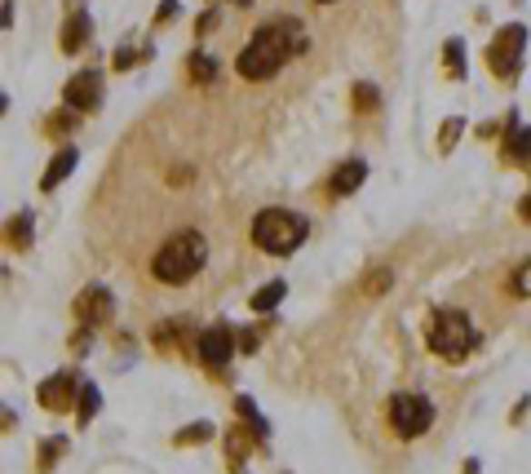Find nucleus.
I'll use <instances>...</instances> for the list:
<instances>
[{
  "instance_id": "f257e3e1",
  "label": "nucleus",
  "mask_w": 531,
  "mask_h": 474,
  "mask_svg": "<svg viewBox=\"0 0 531 474\" xmlns=\"http://www.w3.org/2000/svg\"><path fill=\"white\" fill-rule=\"evenodd\" d=\"M306 27H301L297 18H270L262 23L253 40L239 49V58H235V71L244 76V80H270L275 71L284 67V63H293L297 54H306Z\"/></svg>"
},
{
  "instance_id": "f03ea898",
  "label": "nucleus",
  "mask_w": 531,
  "mask_h": 474,
  "mask_svg": "<svg viewBox=\"0 0 531 474\" xmlns=\"http://www.w3.org/2000/svg\"><path fill=\"white\" fill-rule=\"evenodd\" d=\"M204 262H208V244L199 231H182V236H173L151 257V275L160 279V284H186V279H195L204 271Z\"/></svg>"
},
{
  "instance_id": "7ed1b4c3",
  "label": "nucleus",
  "mask_w": 531,
  "mask_h": 474,
  "mask_svg": "<svg viewBox=\"0 0 531 474\" xmlns=\"http://www.w3.org/2000/svg\"><path fill=\"white\" fill-rule=\"evenodd\" d=\"M301 239H306V217H297L293 208H262L253 217V244L270 257H288L293 248H301Z\"/></svg>"
},
{
  "instance_id": "20e7f679",
  "label": "nucleus",
  "mask_w": 531,
  "mask_h": 474,
  "mask_svg": "<svg viewBox=\"0 0 531 474\" xmlns=\"http://www.w3.org/2000/svg\"><path fill=\"white\" fill-rule=\"evenodd\" d=\"M474 346H478V328L469 324V315H465V310H434V319H430V350L438 355V359L461 364Z\"/></svg>"
},
{
  "instance_id": "39448f33",
  "label": "nucleus",
  "mask_w": 531,
  "mask_h": 474,
  "mask_svg": "<svg viewBox=\"0 0 531 474\" xmlns=\"http://www.w3.org/2000/svg\"><path fill=\"white\" fill-rule=\"evenodd\" d=\"M390 426H395L398 439H421L434 426V404L416 390H403L390 399Z\"/></svg>"
},
{
  "instance_id": "423d86ee",
  "label": "nucleus",
  "mask_w": 531,
  "mask_h": 474,
  "mask_svg": "<svg viewBox=\"0 0 531 474\" xmlns=\"http://www.w3.org/2000/svg\"><path fill=\"white\" fill-rule=\"evenodd\" d=\"M523 49H527V27H518V23L500 27L496 40H492V49H487V67L496 71V80H514V76H518Z\"/></svg>"
},
{
  "instance_id": "0eeeda50",
  "label": "nucleus",
  "mask_w": 531,
  "mask_h": 474,
  "mask_svg": "<svg viewBox=\"0 0 531 474\" xmlns=\"http://www.w3.org/2000/svg\"><path fill=\"white\" fill-rule=\"evenodd\" d=\"M239 350V333H235L231 324H213V328H204L195 341V355L204 368H213V373H222L226 364H231V355Z\"/></svg>"
},
{
  "instance_id": "6e6552de",
  "label": "nucleus",
  "mask_w": 531,
  "mask_h": 474,
  "mask_svg": "<svg viewBox=\"0 0 531 474\" xmlns=\"http://www.w3.org/2000/svg\"><path fill=\"white\" fill-rule=\"evenodd\" d=\"M80 390H85V381L75 373H54L40 381V390H35V399L45 412H71V408L80 404Z\"/></svg>"
},
{
  "instance_id": "1a4fd4ad",
  "label": "nucleus",
  "mask_w": 531,
  "mask_h": 474,
  "mask_svg": "<svg viewBox=\"0 0 531 474\" xmlns=\"http://www.w3.org/2000/svg\"><path fill=\"white\" fill-rule=\"evenodd\" d=\"M111 315H115V298H111V288H102V284H89V288L75 298V319H80V328H102Z\"/></svg>"
},
{
  "instance_id": "9d476101",
  "label": "nucleus",
  "mask_w": 531,
  "mask_h": 474,
  "mask_svg": "<svg viewBox=\"0 0 531 474\" xmlns=\"http://www.w3.org/2000/svg\"><path fill=\"white\" fill-rule=\"evenodd\" d=\"M98 102H102V76H98V71H75V76L66 80V89H63V106H71L75 116L94 111Z\"/></svg>"
},
{
  "instance_id": "9b49d317",
  "label": "nucleus",
  "mask_w": 531,
  "mask_h": 474,
  "mask_svg": "<svg viewBox=\"0 0 531 474\" xmlns=\"http://www.w3.org/2000/svg\"><path fill=\"white\" fill-rule=\"evenodd\" d=\"M195 341H199V333L191 328L186 315H177V319H168V324L155 328V346L160 350H195Z\"/></svg>"
},
{
  "instance_id": "f8f14e48",
  "label": "nucleus",
  "mask_w": 531,
  "mask_h": 474,
  "mask_svg": "<svg viewBox=\"0 0 531 474\" xmlns=\"http://www.w3.org/2000/svg\"><path fill=\"white\" fill-rule=\"evenodd\" d=\"M94 32V23H89V14L80 9V0H71V18L63 23V49L66 54H80L85 49V40Z\"/></svg>"
},
{
  "instance_id": "ddd939ff",
  "label": "nucleus",
  "mask_w": 531,
  "mask_h": 474,
  "mask_svg": "<svg viewBox=\"0 0 531 474\" xmlns=\"http://www.w3.org/2000/svg\"><path fill=\"white\" fill-rule=\"evenodd\" d=\"M364 177H367L364 160H346V165H336L328 191H332V196H350V191H359V187H364Z\"/></svg>"
},
{
  "instance_id": "4468645a",
  "label": "nucleus",
  "mask_w": 531,
  "mask_h": 474,
  "mask_svg": "<svg viewBox=\"0 0 531 474\" xmlns=\"http://www.w3.org/2000/svg\"><path fill=\"white\" fill-rule=\"evenodd\" d=\"M505 160H509V165H527L531 160V129H523L518 120H509V134H505Z\"/></svg>"
},
{
  "instance_id": "2eb2a0df",
  "label": "nucleus",
  "mask_w": 531,
  "mask_h": 474,
  "mask_svg": "<svg viewBox=\"0 0 531 474\" xmlns=\"http://www.w3.org/2000/svg\"><path fill=\"white\" fill-rule=\"evenodd\" d=\"M75 160H80V156H75V146H63V151H58L54 160H49V169H45V177H40V187H45V191L63 187V182H66V173L75 169Z\"/></svg>"
},
{
  "instance_id": "dca6fc26",
  "label": "nucleus",
  "mask_w": 531,
  "mask_h": 474,
  "mask_svg": "<svg viewBox=\"0 0 531 474\" xmlns=\"http://www.w3.org/2000/svg\"><path fill=\"white\" fill-rule=\"evenodd\" d=\"M253 443H257V435H253L248 426H231V435H226V461H231L235 470L244 466V457H248Z\"/></svg>"
},
{
  "instance_id": "f3484780",
  "label": "nucleus",
  "mask_w": 531,
  "mask_h": 474,
  "mask_svg": "<svg viewBox=\"0 0 531 474\" xmlns=\"http://www.w3.org/2000/svg\"><path fill=\"white\" fill-rule=\"evenodd\" d=\"M284 293H288V288H284V279H270V284H266V288H257V293H253V310H257V315H266V310H275V306L284 302Z\"/></svg>"
},
{
  "instance_id": "a211bd4d",
  "label": "nucleus",
  "mask_w": 531,
  "mask_h": 474,
  "mask_svg": "<svg viewBox=\"0 0 531 474\" xmlns=\"http://www.w3.org/2000/svg\"><path fill=\"white\" fill-rule=\"evenodd\" d=\"M186 71H191L195 85H213V80H217V63H213L208 54H191V58H186Z\"/></svg>"
},
{
  "instance_id": "6ab92c4d",
  "label": "nucleus",
  "mask_w": 531,
  "mask_h": 474,
  "mask_svg": "<svg viewBox=\"0 0 531 474\" xmlns=\"http://www.w3.org/2000/svg\"><path fill=\"white\" fill-rule=\"evenodd\" d=\"M239 417H244V426H248V430H253V435H257V443H266V435H270V426H266V417L262 412H257V408H253V399H239Z\"/></svg>"
},
{
  "instance_id": "aec40b11",
  "label": "nucleus",
  "mask_w": 531,
  "mask_h": 474,
  "mask_svg": "<svg viewBox=\"0 0 531 474\" xmlns=\"http://www.w3.org/2000/svg\"><path fill=\"white\" fill-rule=\"evenodd\" d=\"M390 279H395V271L390 267H376V271L364 275V293L367 298H381V293H390Z\"/></svg>"
},
{
  "instance_id": "412c9836",
  "label": "nucleus",
  "mask_w": 531,
  "mask_h": 474,
  "mask_svg": "<svg viewBox=\"0 0 531 474\" xmlns=\"http://www.w3.org/2000/svg\"><path fill=\"white\" fill-rule=\"evenodd\" d=\"M98 408H102V395H98V386H85V390H80V404H75V412H80V421L89 426V421L98 417Z\"/></svg>"
},
{
  "instance_id": "4be33fe9",
  "label": "nucleus",
  "mask_w": 531,
  "mask_h": 474,
  "mask_svg": "<svg viewBox=\"0 0 531 474\" xmlns=\"http://www.w3.org/2000/svg\"><path fill=\"white\" fill-rule=\"evenodd\" d=\"M63 452H66V439H45V443H40V474L54 470Z\"/></svg>"
},
{
  "instance_id": "5701e85b",
  "label": "nucleus",
  "mask_w": 531,
  "mask_h": 474,
  "mask_svg": "<svg viewBox=\"0 0 531 474\" xmlns=\"http://www.w3.org/2000/svg\"><path fill=\"white\" fill-rule=\"evenodd\" d=\"M9 239H14V248H27V244H32V217H27V213H18V217L9 222Z\"/></svg>"
},
{
  "instance_id": "b1692460",
  "label": "nucleus",
  "mask_w": 531,
  "mask_h": 474,
  "mask_svg": "<svg viewBox=\"0 0 531 474\" xmlns=\"http://www.w3.org/2000/svg\"><path fill=\"white\" fill-rule=\"evenodd\" d=\"M376 102H381V94H376V85H355V111H359V116H367V111H376Z\"/></svg>"
},
{
  "instance_id": "393cba45",
  "label": "nucleus",
  "mask_w": 531,
  "mask_h": 474,
  "mask_svg": "<svg viewBox=\"0 0 531 474\" xmlns=\"http://www.w3.org/2000/svg\"><path fill=\"white\" fill-rule=\"evenodd\" d=\"M213 439V426L208 421H195V426H186V430H177V443L186 448V443H208Z\"/></svg>"
},
{
  "instance_id": "a878e982",
  "label": "nucleus",
  "mask_w": 531,
  "mask_h": 474,
  "mask_svg": "<svg viewBox=\"0 0 531 474\" xmlns=\"http://www.w3.org/2000/svg\"><path fill=\"white\" fill-rule=\"evenodd\" d=\"M447 76H452V80H461V76H465V49H461V40H447Z\"/></svg>"
},
{
  "instance_id": "bb28decb",
  "label": "nucleus",
  "mask_w": 531,
  "mask_h": 474,
  "mask_svg": "<svg viewBox=\"0 0 531 474\" xmlns=\"http://www.w3.org/2000/svg\"><path fill=\"white\" fill-rule=\"evenodd\" d=\"M518 298H531V262H523L518 271H514V284H509Z\"/></svg>"
},
{
  "instance_id": "cd10ccee",
  "label": "nucleus",
  "mask_w": 531,
  "mask_h": 474,
  "mask_svg": "<svg viewBox=\"0 0 531 474\" xmlns=\"http://www.w3.org/2000/svg\"><path fill=\"white\" fill-rule=\"evenodd\" d=\"M461 129H465L461 120H447V125L438 129V146H443V151H452V146H456V134H461Z\"/></svg>"
},
{
  "instance_id": "c85d7f7f",
  "label": "nucleus",
  "mask_w": 531,
  "mask_h": 474,
  "mask_svg": "<svg viewBox=\"0 0 531 474\" xmlns=\"http://www.w3.org/2000/svg\"><path fill=\"white\" fill-rule=\"evenodd\" d=\"M133 63H137V54H133V49H115V71H129Z\"/></svg>"
},
{
  "instance_id": "c756f323",
  "label": "nucleus",
  "mask_w": 531,
  "mask_h": 474,
  "mask_svg": "<svg viewBox=\"0 0 531 474\" xmlns=\"http://www.w3.org/2000/svg\"><path fill=\"white\" fill-rule=\"evenodd\" d=\"M168 18H177V0L160 5V14H155V23H168Z\"/></svg>"
},
{
  "instance_id": "7c9ffc66",
  "label": "nucleus",
  "mask_w": 531,
  "mask_h": 474,
  "mask_svg": "<svg viewBox=\"0 0 531 474\" xmlns=\"http://www.w3.org/2000/svg\"><path fill=\"white\" fill-rule=\"evenodd\" d=\"M523 217H527V222H531V196H527V200H523Z\"/></svg>"
},
{
  "instance_id": "2f4dec72",
  "label": "nucleus",
  "mask_w": 531,
  "mask_h": 474,
  "mask_svg": "<svg viewBox=\"0 0 531 474\" xmlns=\"http://www.w3.org/2000/svg\"><path fill=\"white\" fill-rule=\"evenodd\" d=\"M235 5H239V9H244V5H253V0H235Z\"/></svg>"
},
{
  "instance_id": "473e14b6",
  "label": "nucleus",
  "mask_w": 531,
  "mask_h": 474,
  "mask_svg": "<svg viewBox=\"0 0 531 474\" xmlns=\"http://www.w3.org/2000/svg\"><path fill=\"white\" fill-rule=\"evenodd\" d=\"M315 5H336V0H315Z\"/></svg>"
}]
</instances>
